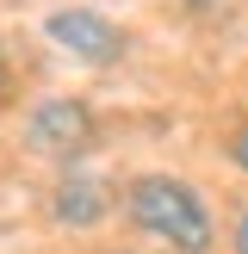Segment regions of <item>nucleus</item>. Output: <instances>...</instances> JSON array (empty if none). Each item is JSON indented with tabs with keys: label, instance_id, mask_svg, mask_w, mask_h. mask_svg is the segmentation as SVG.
<instances>
[{
	"label": "nucleus",
	"instance_id": "4",
	"mask_svg": "<svg viewBox=\"0 0 248 254\" xmlns=\"http://www.w3.org/2000/svg\"><path fill=\"white\" fill-rule=\"evenodd\" d=\"M50 217H56L62 230H93V223L112 217V186L93 180V174H68V180H56V192H50Z\"/></svg>",
	"mask_w": 248,
	"mask_h": 254
},
{
	"label": "nucleus",
	"instance_id": "6",
	"mask_svg": "<svg viewBox=\"0 0 248 254\" xmlns=\"http://www.w3.org/2000/svg\"><path fill=\"white\" fill-rule=\"evenodd\" d=\"M230 242H236V254H248V211L236 217V236H230Z\"/></svg>",
	"mask_w": 248,
	"mask_h": 254
},
{
	"label": "nucleus",
	"instance_id": "2",
	"mask_svg": "<svg viewBox=\"0 0 248 254\" xmlns=\"http://www.w3.org/2000/svg\"><path fill=\"white\" fill-rule=\"evenodd\" d=\"M93 136H99V124H93L87 99H44L25 118V143L37 155H50V161H81L93 149Z\"/></svg>",
	"mask_w": 248,
	"mask_h": 254
},
{
	"label": "nucleus",
	"instance_id": "3",
	"mask_svg": "<svg viewBox=\"0 0 248 254\" xmlns=\"http://www.w3.org/2000/svg\"><path fill=\"white\" fill-rule=\"evenodd\" d=\"M44 31H50V44H62L68 56L93 62V68H106V62L124 56V31L106 19V12H93V6H56L44 19Z\"/></svg>",
	"mask_w": 248,
	"mask_h": 254
},
{
	"label": "nucleus",
	"instance_id": "8",
	"mask_svg": "<svg viewBox=\"0 0 248 254\" xmlns=\"http://www.w3.org/2000/svg\"><path fill=\"white\" fill-rule=\"evenodd\" d=\"M106 254H130V248H106Z\"/></svg>",
	"mask_w": 248,
	"mask_h": 254
},
{
	"label": "nucleus",
	"instance_id": "1",
	"mask_svg": "<svg viewBox=\"0 0 248 254\" xmlns=\"http://www.w3.org/2000/svg\"><path fill=\"white\" fill-rule=\"evenodd\" d=\"M124 211H130V223L143 236L168 242L174 254H211V242H217L211 205L186 180H174V174H136L124 186Z\"/></svg>",
	"mask_w": 248,
	"mask_h": 254
},
{
	"label": "nucleus",
	"instance_id": "5",
	"mask_svg": "<svg viewBox=\"0 0 248 254\" xmlns=\"http://www.w3.org/2000/svg\"><path fill=\"white\" fill-rule=\"evenodd\" d=\"M230 161H236V168L248 174V124H242V130H236V136H230Z\"/></svg>",
	"mask_w": 248,
	"mask_h": 254
},
{
	"label": "nucleus",
	"instance_id": "7",
	"mask_svg": "<svg viewBox=\"0 0 248 254\" xmlns=\"http://www.w3.org/2000/svg\"><path fill=\"white\" fill-rule=\"evenodd\" d=\"M0 93H6V44H0Z\"/></svg>",
	"mask_w": 248,
	"mask_h": 254
}]
</instances>
